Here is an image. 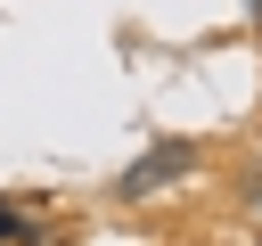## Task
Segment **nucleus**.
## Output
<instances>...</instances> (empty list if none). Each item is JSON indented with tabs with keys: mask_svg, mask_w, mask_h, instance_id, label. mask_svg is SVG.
Instances as JSON below:
<instances>
[{
	"mask_svg": "<svg viewBox=\"0 0 262 246\" xmlns=\"http://www.w3.org/2000/svg\"><path fill=\"white\" fill-rule=\"evenodd\" d=\"M180 172H196V139H156V148H139V156L115 172V197H156V189H172Z\"/></svg>",
	"mask_w": 262,
	"mask_h": 246,
	"instance_id": "nucleus-1",
	"label": "nucleus"
},
{
	"mask_svg": "<svg viewBox=\"0 0 262 246\" xmlns=\"http://www.w3.org/2000/svg\"><path fill=\"white\" fill-rule=\"evenodd\" d=\"M0 246H57V238H49L41 221H25L16 205H0Z\"/></svg>",
	"mask_w": 262,
	"mask_h": 246,
	"instance_id": "nucleus-2",
	"label": "nucleus"
}]
</instances>
